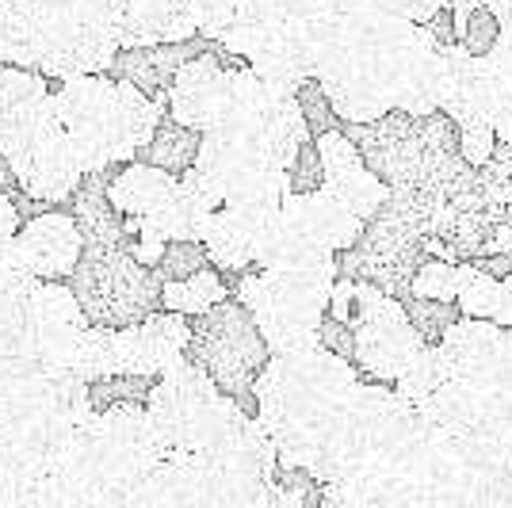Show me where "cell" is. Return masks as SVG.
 Returning <instances> with one entry per match:
<instances>
[{
	"instance_id": "obj_14",
	"label": "cell",
	"mask_w": 512,
	"mask_h": 508,
	"mask_svg": "<svg viewBox=\"0 0 512 508\" xmlns=\"http://www.w3.org/2000/svg\"><path fill=\"white\" fill-rule=\"evenodd\" d=\"M490 58H474L459 43L440 46V111L459 123L486 119L490 123Z\"/></svg>"
},
{
	"instance_id": "obj_20",
	"label": "cell",
	"mask_w": 512,
	"mask_h": 508,
	"mask_svg": "<svg viewBox=\"0 0 512 508\" xmlns=\"http://www.w3.org/2000/svg\"><path fill=\"white\" fill-rule=\"evenodd\" d=\"M73 222L88 249H123V214L111 207L104 180L88 176L73 195Z\"/></svg>"
},
{
	"instance_id": "obj_2",
	"label": "cell",
	"mask_w": 512,
	"mask_h": 508,
	"mask_svg": "<svg viewBox=\"0 0 512 508\" xmlns=\"http://www.w3.org/2000/svg\"><path fill=\"white\" fill-rule=\"evenodd\" d=\"M341 279L337 260H321L291 272H245L237 283V302L253 314L272 356H295L318 348L321 321L329 318V298Z\"/></svg>"
},
{
	"instance_id": "obj_34",
	"label": "cell",
	"mask_w": 512,
	"mask_h": 508,
	"mask_svg": "<svg viewBox=\"0 0 512 508\" xmlns=\"http://www.w3.org/2000/svg\"><path fill=\"white\" fill-rule=\"evenodd\" d=\"M39 283H43V279L23 264L12 245H8V249H0V302L35 295V287H39Z\"/></svg>"
},
{
	"instance_id": "obj_18",
	"label": "cell",
	"mask_w": 512,
	"mask_h": 508,
	"mask_svg": "<svg viewBox=\"0 0 512 508\" xmlns=\"http://www.w3.org/2000/svg\"><path fill=\"white\" fill-rule=\"evenodd\" d=\"M291 203L299 207L302 218L310 222V230L318 233L321 241L337 256L348 253V249H356V241H360L363 230H367V222H363L360 214L348 211L329 188L314 191V195H291Z\"/></svg>"
},
{
	"instance_id": "obj_12",
	"label": "cell",
	"mask_w": 512,
	"mask_h": 508,
	"mask_svg": "<svg viewBox=\"0 0 512 508\" xmlns=\"http://www.w3.org/2000/svg\"><path fill=\"white\" fill-rule=\"evenodd\" d=\"M88 329V318L81 310V298L73 287L62 283H39L31 295V348L35 367H58L69 352V344Z\"/></svg>"
},
{
	"instance_id": "obj_23",
	"label": "cell",
	"mask_w": 512,
	"mask_h": 508,
	"mask_svg": "<svg viewBox=\"0 0 512 508\" xmlns=\"http://www.w3.org/2000/svg\"><path fill=\"white\" fill-rule=\"evenodd\" d=\"M161 302H165V310L169 314H195V318H203V314H211L218 310L222 302H226V283L218 279V272H195L192 279H180V283H165V291H161Z\"/></svg>"
},
{
	"instance_id": "obj_11",
	"label": "cell",
	"mask_w": 512,
	"mask_h": 508,
	"mask_svg": "<svg viewBox=\"0 0 512 508\" xmlns=\"http://www.w3.org/2000/svg\"><path fill=\"white\" fill-rule=\"evenodd\" d=\"M321 169H325V188L341 199L352 214H360L363 222H371L383 211V203L390 199V188L375 172L363 165L356 142L344 130H329L318 138Z\"/></svg>"
},
{
	"instance_id": "obj_36",
	"label": "cell",
	"mask_w": 512,
	"mask_h": 508,
	"mask_svg": "<svg viewBox=\"0 0 512 508\" xmlns=\"http://www.w3.org/2000/svg\"><path fill=\"white\" fill-rule=\"evenodd\" d=\"M501 146L497 142V130L486 123V119H470V123H459V153L467 157V165L482 169L493 157V149Z\"/></svg>"
},
{
	"instance_id": "obj_8",
	"label": "cell",
	"mask_w": 512,
	"mask_h": 508,
	"mask_svg": "<svg viewBox=\"0 0 512 508\" xmlns=\"http://www.w3.org/2000/svg\"><path fill=\"white\" fill-rule=\"evenodd\" d=\"M344 134L356 142L363 165L383 180L386 188H417L425 172V134L421 119L406 111H390L379 123H348Z\"/></svg>"
},
{
	"instance_id": "obj_26",
	"label": "cell",
	"mask_w": 512,
	"mask_h": 508,
	"mask_svg": "<svg viewBox=\"0 0 512 508\" xmlns=\"http://www.w3.org/2000/svg\"><path fill=\"white\" fill-rule=\"evenodd\" d=\"M459 314L463 318H478V321H493L497 314V302H501V279L478 272L474 264H459Z\"/></svg>"
},
{
	"instance_id": "obj_27",
	"label": "cell",
	"mask_w": 512,
	"mask_h": 508,
	"mask_svg": "<svg viewBox=\"0 0 512 508\" xmlns=\"http://www.w3.org/2000/svg\"><path fill=\"white\" fill-rule=\"evenodd\" d=\"M0 508H77V501L50 478H31V482H4L0 486Z\"/></svg>"
},
{
	"instance_id": "obj_15",
	"label": "cell",
	"mask_w": 512,
	"mask_h": 508,
	"mask_svg": "<svg viewBox=\"0 0 512 508\" xmlns=\"http://www.w3.org/2000/svg\"><path fill=\"white\" fill-rule=\"evenodd\" d=\"M276 214L222 203V211L214 214L211 230L203 237L207 260H211L214 268H222V272H249L256 264V256H260L264 230H268V222H272Z\"/></svg>"
},
{
	"instance_id": "obj_42",
	"label": "cell",
	"mask_w": 512,
	"mask_h": 508,
	"mask_svg": "<svg viewBox=\"0 0 512 508\" xmlns=\"http://www.w3.org/2000/svg\"><path fill=\"white\" fill-rule=\"evenodd\" d=\"M478 272H486L493 279H509L512 276V256H501V253H482L470 260Z\"/></svg>"
},
{
	"instance_id": "obj_21",
	"label": "cell",
	"mask_w": 512,
	"mask_h": 508,
	"mask_svg": "<svg viewBox=\"0 0 512 508\" xmlns=\"http://www.w3.org/2000/svg\"><path fill=\"white\" fill-rule=\"evenodd\" d=\"M62 371H69L73 379L96 382L119 375V348H115V329H100V325H88L81 337L69 344L62 360Z\"/></svg>"
},
{
	"instance_id": "obj_10",
	"label": "cell",
	"mask_w": 512,
	"mask_h": 508,
	"mask_svg": "<svg viewBox=\"0 0 512 508\" xmlns=\"http://www.w3.org/2000/svg\"><path fill=\"white\" fill-rule=\"evenodd\" d=\"M234 100V69L203 54L188 62L169 88V119H176L180 127H192L199 134H207L211 127H218L230 111Z\"/></svg>"
},
{
	"instance_id": "obj_19",
	"label": "cell",
	"mask_w": 512,
	"mask_h": 508,
	"mask_svg": "<svg viewBox=\"0 0 512 508\" xmlns=\"http://www.w3.org/2000/svg\"><path fill=\"white\" fill-rule=\"evenodd\" d=\"M43 39V4L39 0H0V65L35 69Z\"/></svg>"
},
{
	"instance_id": "obj_30",
	"label": "cell",
	"mask_w": 512,
	"mask_h": 508,
	"mask_svg": "<svg viewBox=\"0 0 512 508\" xmlns=\"http://www.w3.org/2000/svg\"><path fill=\"white\" fill-rule=\"evenodd\" d=\"M459 295V264L451 260H436L425 256V264L413 276V291L409 298H432V302H455Z\"/></svg>"
},
{
	"instance_id": "obj_41",
	"label": "cell",
	"mask_w": 512,
	"mask_h": 508,
	"mask_svg": "<svg viewBox=\"0 0 512 508\" xmlns=\"http://www.w3.org/2000/svg\"><path fill=\"white\" fill-rule=\"evenodd\" d=\"M16 233H20V211H16V203L0 191V249H8V245L16 241Z\"/></svg>"
},
{
	"instance_id": "obj_4",
	"label": "cell",
	"mask_w": 512,
	"mask_h": 508,
	"mask_svg": "<svg viewBox=\"0 0 512 508\" xmlns=\"http://www.w3.org/2000/svg\"><path fill=\"white\" fill-rule=\"evenodd\" d=\"M237 398L222 394L218 382L188 356L150 390L146 409L169 455H199L234 417Z\"/></svg>"
},
{
	"instance_id": "obj_28",
	"label": "cell",
	"mask_w": 512,
	"mask_h": 508,
	"mask_svg": "<svg viewBox=\"0 0 512 508\" xmlns=\"http://www.w3.org/2000/svg\"><path fill=\"white\" fill-rule=\"evenodd\" d=\"M46 96V85L39 73H31V69H20V65H0V127L23 111L27 104H35V100H43Z\"/></svg>"
},
{
	"instance_id": "obj_29",
	"label": "cell",
	"mask_w": 512,
	"mask_h": 508,
	"mask_svg": "<svg viewBox=\"0 0 512 508\" xmlns=\"http://www.w3.org/2000/svg\"><path fill=\"white\" fill-rule=\"evenodd\" d=\"M406 310L425 344H440L451 333V325L463 318L459 302H432V298H406Z\"/></svg>"
},
{
	"instance_id": "obj_25",
	"label": "cell",
	"mask_w": 512,
	"mask_h": 508,
	"mask_svg": "<svg viewBox=\"0 0 512 508\" xmlns=\"http://www.w3.org/2000/svg\"><path fill=\"white\" fill-rule=\"evenodd\" d=\"M0 360L35 363V348H31V295L0 302Z\"/></svg>"
},
{
	"instance_id": "obj_1",
	"label": "cell",
	"mask_w": 512,
	"mask_h": 508,
	"mask_svg": "<svg viewBox=\"0 0 512 508\" xmlns=\"http://www.w3.org/2000/svg\"><path fill=\"white\" fill-rule=\"evenodd\" d=\"M360 390L356 367L325 348L272 356L256 379V421L272 436L279 466L314 474L329 436L337 432L352 394Z\"/></svg>"
},
{
	"instance_id": "obj_9",
	"label": "cell",
	"mask_w": 512,
	"mask_h": 508,
	"mask_svg": "<svg viewBox=\"0 0 512 508\" xmlns=\"http://www.w3.org/2000/svg\"><path fill=\"white\" fill-rule=\"evenodd\" d=\"M115 348H119V375H138L153 379L165 375L180 360H188L192 348V325L184 314H150L138 325L115 329Z\"/></svg>"
},
{
	"instance_id": "obj_37",
	"label": "cell",
	"mask_w": 512,
	"mask_h": 508,
	"mask_svg": "<svg viewBox=\"0 0 512 508\" xmlns=\"http://www.w3.org/2000/svg\"><path fill=\"white\" fill-rule=\"evenodd\" d=\"M287 184H291V195H314V191L325 188V169H321L318 142H310V146L295 157V165L287 169Z\"/></svg>"
},
{
	"instance_id": "obj_44",
	"label": "cell",
	"mask_w": 512,
	"mask_h": 508,
	"mask_svg": "<svg viewBox=\"0 0 512 508\" xmlns=\"http://www.w3.org/2000/svg\"><path fill=\"white\" fill-rule=\"evenodd\" d=\"M8 184H20V180H16V172H12V165L4 161V153H0V191L8 188Z\"/></svg>"
},
{
	"instance_id": "obj_31",
	"label": "cell",
	"mask_w": 512,
	"mask_h": 508,
	"mask_svg": "<svg viewBox=\"0 0 512 508\" xmlns=\"http://www.w3.org/2000/svg\"><path fill=\"white\" fill-rule=\"evenodd\" d=\"M459 46L474 58H493V50L501 46V20L493 16V8L470 12V20L459 27Z\"/></svg>"
},
{
	"instance_id": "obj_6",
	"label": "cell",
	"mask_w": 512,
	"mask_h": 508,
	"mask_svg": "<svg viewBox=\"0 0 512 508\" xmlns=\"http://www.w3.org/2000/svg\"><path fill=\"white\" fill-rule=\"evenodd\" d=\"M188 356L218 382L222 394L241 402L253 394L256 379L272 363V348L241 302H222L218 310L203 314L192 329Z\"/></svg>"
},
{
	"instance_id": "obj_35",
	"label": "cell",
	"mask_w": 512,
	"mask_h": 508,
	"mask_svg": "<svg viewBox=\"0 0 512 508\" xmlns=\"http://www.w3.org/2000/svg\"><path fill=\"white\" fill-rule=\"evenodd\" d=\"M150 379H138V375H111V379L96 382L92 386V405L96 409H111V405H127L138 398H150Z\"/></svg>"
},
{
	"instance_id": "obj_40",
	"label": "cell",
	"mask_w": 512,
	"mask_h": 508,
	"mask_svg": "<svg viewBox=\"0 0 512 508\" xmlns=\"http://www.w3.org/2000/svg\"><path fill=\"white\" fill-rule=\"evenodd\" d=\"M329 318L337 321H348L356 318V279H337V287H333V298H329Z\"/></svg>"
},
{
	"instance_id": "obj_5",
	"label": "cell",
	"mask_w": 512,
	"mask_h": 508,
	"mask_svg": "<svg viewBox=\"0 0 512 508\" xmlns=\"http://www.w3.org/2000/svg\"><path fill=\"white\" fill-rule=\"evenodd\" d=\"M73 291L81 298L88 325L127 329L150 318L165 283L127 249H88L73 272Z\"/></svg>"
},
{
	"instance_id": "obj_39",
	"label": "cell",
	"mask_w": 512,
	"mask_h": 508,
	"mask_svg": "<svg viewBox=\"0 0 512 508\" xmlns=\"http://www.w3.org/2000/svg\"><path fill=\"white\" fill-rule=\"evenodd\" d=\"M245 508H306V497H302V486L268 482Z\"/></svg>"
},
{
	"instance_id": "obj_16",
	"label": "cell",
	"mask_w": 512,
	"mask_h": 508,
	"mask_svg": "<svg viewBox=\"0 0 512 508\" xmlns=\"http://www.w3.org/2000/svg\"><path fill=\"white\" fill-rule=\"evenodd\" d=\"M203 58V50L195 43H165V46H142V50H123L115 65H111V77L123 81V85L142 88L153 100H165V92L172 88V77L184 69L188 62Z\"/></svg>"
},
{
	"instance_id": "obj_13",
	"label": "cell",
	"mask_w": 512,
	"mask_h": 508,
	"mask_svg": "<svg viewBox=\"0 0 512 508\" xmlns=\"http://www.w3.org/2000/svg\"><path fill=\"white\" fill-rule=\"evenodd\" d=\"M12 249L39 279H54L77 272L88 245L73 222V214H39L16 233Z\"/></svg>"
},
{
	"instance_id": "obj_22",
	"label": "cell",
	"mask_w": 512,
	"mask_h": 508,
	"mask_svg": "<svg viewBox=\"0 0 512 508\" xmlns=\"http://www.w3.org/2000/svg\"><path fill=\"white\" fill-rule=\"evenodd\" d=\"M199 146H203V138H199V130L192 127H180L176 119H165L157 134H153V142L142 149V165H153V169H165L172 176H184V172L195 169V161H199Z\"/></svg>"
},
{
	"instance_id": "obj_17",
	"label": "cell",
	"mask_w": 512,
	"mask_h": 508,
	"mask_svg": "<svg viewBox=\"0 0 512 508\" xmlns=\"http://www.w3.org/2000/svg\"><path fill=\"white\" fill-rule=\"evenodd\" d=\"M180 176H172L165 169H153V165H127L111 184H107V195H111V207L130 218V226L146 222L161 211V203L172 195Z\"/></svg>"
},
{
	"instance_id": "obj_38",
	"label": "cell",
	"mask_w": 512,
	"mask_h": 508,
	"mask_svg": "<svg viewBox=\"0 0 512 508\" xmlns=\"http://www.w3.org/2000/svg\"><path fill=\"white\" fill-rule=\"evenodd\" d=\"M318 344L325 348V352H333V356H341V360L356 363V329H352L348 321H337V318L321 321Z\"/></svg>"
},
{
	"instance_id": "obj_3",
	"label": "cell",
	"mask_w": 512,
	"mask_h": 508,
	"mask_svg": "<svg viewBox=\"0 0 512 508\" xmlns=\"http://www.w3.org/2000/svg\"><path fill=\"white\" fill-rule=\"evenodd\" d=\"M0 153L12 165L20 188L31 199H43V203L73 199L77 188L88 180L85 165L73 149V138L58 119V107H54L50 92L43 100L16 111L0 127Z\"/></svg>"
},
{
	"instance_id": "obj_43",
	"label": "cell",
	"mask_w": 512,
	"mask_h": 508,
	"mask_svg": "<svg viewBox=\"0 0 512 508\" xmlns=\"http://www.w3.org/2000/svg\"><path fill=\"white\" fill-rule=\"evenodd\" d=\"M493 321L501 325V329H512V276L501 279V302H497V314Z\"/></svg>"
},
{
	"instance_id": "obj_24",
	"label": "cell",
	"mask_w": 512,
	"mask_h": 508,
	"mask_svg": "<svg viewBox=\"0 0 512 508\" xmlns=\"http://www.w3.org/2000/svg\"><path fill=\"white\" fill-rule=\"evenodd\" d=\"M444 382H451V375H448V363H444V352H440V344H425L413 360L406 363V371L398 375V394L406 398L413 409L417 405H425Z\"/></svg>"
},
{
	"instance_id": "obj_45",
	"label": "cell",
	"mask_w": 512,
	"mask_h": 508,
	"mask_svg": "<svg viewBox=\"0 0 512 508\" xmlns=\"http://www.w3.org/2000/svg\"><path fill=\"white\" fill-rule=\"evenodd\" d=\"M39 4H73V0H39Z\"/></svg>"
},
{
	"instance_id": "obj_33",
	"label": "cell",
	"mask_w": 512,
	"mask_h": 508,
	"mask_svg": "<svg viewBox=\"0 0 512 508\" xmlns=\"http://www.w3.org/2000/svg\"><path fill=\"white\" fill-rule=\"evenodd\" d=\"M295 100H299L302 107V119H306V127H310V134H314V142H318L321 134H329V130H341L337 123V111H333V104H329V96H325V88L318 85V81H306V85L295 92Z\"/></svg>"
},
{
	"instance_id": "obj_32",
	"label": "cell",
	"mask_w": 512,
	"mask_h": 508,
	"mask_svg": "<svg viewBox=\"0 0 512 508\" xmlns=\"http://www.w3.org/2000/svg\"><path fill=\"white\" fill-rule=\"evenodd\" d=\"M203 268H207V249L199 241H172L161 256V264H157V276H161V283H180V279H192Z\"/></svg>"
},
{
	"instance_id": "obj_7",
	"label": "cell",
	"mask_w": 512,
	"mask_h": 508,
	"mask_svg": "<svg viewBox=\"0 0 512 508\" xmlns=\"http://www.w3.org/2000/svg\"><path fill=\"white\" fill-rule=\"evenodd\" d=\"M356 367L375 382H398L406 363L425 348L413 329L402 298L386 295L371 283H356Z\"/></svg>"
}]
</instances>
